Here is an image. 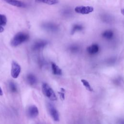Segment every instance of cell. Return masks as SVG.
Segmentation results:
<instances>
[{
	"label": "cell",
	"mask_w": 124,
	"mask_h": 124,
	"mask_svg": "<svg viewBox=\"0 0 124 124\" xmlns=\"http://www.w3.org/2000/svg\"><path fill=\"white\" fill-rule=\"evenodd\" d=\"M3 95V92H2V90L1 89V88L0 87V95L1 96Z\"/></svg>",
	"instance_id": "obj_21"
},
{
	"label": "cell",
	"mask_w": 124,
	"mask_h": 124,
	"mask_svg": "<svg viewBox=\"0 0 124 124\" xmlns=\"http://www.w3.org/2000/svg\"><path fill=\"white\" fill-rule=\"evenodd\" d=\"M70 49L72 52H77V51H78V46H72L70 47Z\"/></svg>",
	"instance_id": "obj_20"
},
{
	"label": "cell",
	"mask_w": 124,
	"mask_h": 124,
	"mask_svg": "<svg viewBox=\"0 0 124 124\" xmlns=\"http://www.w3.org/2000/svg\"><path fill=\"white\" fill-rule=\"evenodd\" d=\"M113 35H114V33L113 31L110 30H106L102 33V37L108 40L111 39L113 38Z\"/></svg>",
	"instance_id": "obj_13"
},
{
	"label": "cell",
	"mask_w": 124,
	"mask_h": 124,
	"mask_svg": "<svg viewBox=\"0 0 124 124\" xmlns=\"http://www.w3.org/2000/svg\"><path fill=\"white\" fill-rule=\"evenodd\" d=\"M64 89L63 88H61V90L60 92H59L58 93L60 95V97L61 99V100H63L64 99Z\"/></svg>",
	"instance_id": "obj_19"
},
{
	"label": "cell",
	"mask_w": 124,
	"mask_h": 124,
	"mask_svg": "<svg viewBox=\"0 0 124 124\" xmlns=\"http://www.w3.org/2000/svg\"><path fill=\"white\" fill-rule=\"evenodd\" d=\"M29 37L30 36L28 33L24 32H19L17 33L11 40V45L14 47L17 46L21 44L28 41Z\"/></svg>",
	"instance_id": "obj_1"
},
{
	"label": "cell",
	"mask_w": 124,
	"mask_h": 124,
	"mask_svg": "<svg viewBox=\"0 0 124 124\" xmlns=\"http://www.w3.org/2000/svg\"><path fill=\"white\" fill-rule=\"evenodd\" d=\"M47 108L49 113L52 118L55 121H59L60 120L59 114L55 107L52 104L49 103L47 105Z\"/></svg>",
	"instance_id": "obj_5"
},
{
	"label": "cell",
	"mask_w": 124,
	"mask_h": 124,
	"mask_svg": "<svg viewBox=\"0 0 124 124\" xmlns=\"http://www.w3.org/2000/svg\"><path fill=\"white\" fill-rule=\"evenodd\" d=\"M93 8L90 6H79L75 8L74 10L76 13L82 14L87 15L93 11Z\"/></svg>",
	"instance_id": "obj_3"
},
{
	"label": "cell",
	"mask_w": 124,
	"mask_h": 124,
	"mask_svg": "<svg viewBox=\"0 0 124 124\" xmlns=\"http://www.w3.org/2000/svg\"><path fill=\"white\" fill-rule=\"evenodd\" d=\"M83 29V26L82 25L79 24H76L73 25V26H72V28L71 31V33L72 34H73L76 32L82 31Z\"/></svg>",
	"instance_id": "obj_15"
},
{
	"label": "cell",
	"mask_w": 124,
	"mask_h": 124,
	"mask_svg": "<svg viewBox=\"0 0 124 124\" xmlns=\"http://www.w3.org/2000/svg\"><path fill=\"white\" fill-rule=\"evenodd\" d=\"M21 71L20 65L15 61H13L12 63L11 74L12 77L14 78H16L19 76Z\"/></svg>",
	"instance_id": "obj_4"
},
{
	"label": "cell",
	"mask_w": 124,
	"mask_h": 124,
	"mask_svg": "<svg viewBox=\"0 0 124 124\" xmlns=\"http://www.w3.org/2000/svg\"><path fill=\"white\" fill-rule=\"evenodd\" d=\"M51 69L52 73L55 75H61L62 74V70L55 62H51Z\"/></svg>",
	"instance_id": "obj_11"
},
{
	"label": "cell",
	"mask_w": 124,
	"mask_h": 124,
	"mask_svg": "<svg viewBox=\"0 0 124 124\" xmlns=\"http://www.w3.org/2000/svg\"><path fill=\"white\" fill-rule=\"evenodd\" d=\"M26 79L28 83L31 86L36 84L37 82V78L35 75L32 74H29L26 77Z\"/></svg>",
	"instance_id": "obj_12"
},
{
	"label": "cell",
	"mask_w": 124,
	"mask_h": 124,
	"mask_svg": "<svg viewBox=\"0 0 124 124\" xmlns=\"http://www.w3.org/2000/svg\"><path fill=\"white\" fill-rule=\"evenodd\" d=\"M9 87L10 91L13 93H16L17 91L16 84L13 81H10L9 84Z\"/></svg>",
	"instance_id": "obj_18"
},
{
	"label": "cell",
	"mask_w": 124,
	"mask_h": 124,
	"mask_svg": "<svg viewBox=\"0 0 124 124\" xmlns=\"http://www.w3.org/2000/svg\"><path fill=\"white\" fill-rule=\"evenodd\" d=\"M7 23V18L5 16L0 14V32H2L3 30V26Z\"/></svg>",
	"instance_id": "obj_14"
},
{
	"label": "cell",
	"mask_w": 124,
	"mask_h": 124,
	"mask_svg": "<svg viewBox=\"0 0 124 124\" xmlns=\"http://www.w3.org/2000/svg\"><path fill=\"white\" fill-rule=\"evenodd\" d=\"M36 2L43 3L48 5H55L59 3V0H35Z\"/></svg>",
	"instance_id": "obj_16"
},
{
	"label": "cell",
	"mask_w": 124,
	"mask_h": 124,
	"mask_svg": "<svg viewBox=\"0 0 124 124\" xmlns=\"http://www.w3.org/2000/svg\"><path fill=\"white\" fill-rule=\"evenodd\" d=\"M42 26L44 30L49 32H56L58 31L59 29V27L57 25L51 22H47V23H43Z\"/></svg>",
	"instance_id": "obj_7"
},
{
	"label": "cell",
	"mask_w": 124,
	"mask_h": 124,
	"mask_svg": "<svg viewBox=\"0 0 124 124\" xmlns=\"http://www.w3.org/2000/svg\"><path fill=\"white\" fill-rule=\"evenodd\" d=\"M27 113L28 116L30 118H34L36 117L39 114L38 109L36 106L31 105L28 108Z\"/></svg>",
	"instance_id": "obj_6"
},
{
	"label": "cell",
	"mask_w": 124,
	"mask_h": 124,
	"mask_svg": "<svg viewBox=\"0 0 124 124\" xmlns=\"http://www.w3.org/2000/svg\"><path fill=\"white\" fill-rule=\"evenodd\" d=\"M47 44V42L46 40H39L34 42L32 46V49L35 51L40 50L45 47Z\"/></svg>",
	"instance_id": "obj_8"
},
{
	"label": "cell",
	"mask_w": 124,
	"mask_h": 124,
	"mask_svg": "<svg viewBox=\"0 0 124 124\" xmlns=\"http://www.w3.org/2000/svg\"><path fill=\"white\" fill-rule=\"evenodd\" d=\"M42 90L43 94L49 99L52 101L57 100V96L53 89L46 83H43L42 85Z\"/></svg>",
	"instance_id": "obj_2"
},
{
	"label": "cell",
	"mask_w": 124,
	"mask_h": 124,
	"mask_svg": "<svg viewBox=\"0 0 124 124\" xmlns=\"http://www.w3.org/2000/svg\"><path fill=\"white\" fill-rule=\"evenodd\" d=\"M87 52L91 55L96 54L99 50V46L97 44H93L87 47Z\"/></svg>",
	"instance_id": "obj_9"
},
{
	"label": "cell",
	"mask_w": 124,
	"mask_h": 124,
	"mask_svg": "<svg viewBox=\"0 0 124 124\" xmlns=\"http://www.w3.org/2000/svg\"><path fill=\"white\" fill-rule=\"evenodd\" d=\"M81 82L82 83L83 86L86 88V89L89 91H93V88H92L91 86L90 85L89 82L86 79H82L81 80Z\"/></svg>",
	"instance_id": "obj_17"
},
{
	"label": "cell",
	"mask_w": 124,
	"mask_h": 124,
	"mask_svg": "<svg viewBox=\"0 0 124 124\" xmlns=\"http://www.w3.org/2000/svg\"><path fill=\"white\" fill-rule=\"evenodd\" d=\"M12 5L13 6L18 7H24L26 6V4L22 1L18 0H2Z\"/></svg>",
	"instance_id": "obj_10"
}]
</instances>
